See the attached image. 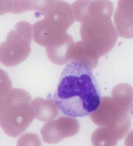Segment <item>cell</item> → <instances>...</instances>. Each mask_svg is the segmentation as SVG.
Instances as JSON below:
<instances>
[{"label": "cell", "mask_w": 133, "mask_h": 146, "mask_svg": "<svg viewBox=\"0 0 133 146\" xmlns=\"http://www.w3.org/2000/svg\"><path fill=\"white\" fill-rule=\"evenodd\" d=\"M53 98L61 113L72 117L91 114L102 100L91 68L75 61L67 64L63 70Z\"/></svg>", "instance_id": "cell-1"}, {"label": "cell", "mask_w": 133, "mask_h": 146, "mask_svg": "<svg viewBox=\"0 0 133 146\" xmlns=\"http://www.w3.org/2000/svg\"><path fill=\"white\" fill-rule=\"evenodd\" d=\"M114 6L109 0H94L80 26V37L103 56L114 47L118 35L111 18Z\"/></svg>", "instance_id": "cell-2"}, {"label": "cell", "mask_w": 133, "mask_h": 146, "mask_svg": "<svg viewBox=\"0 0 133 146\" xmlns=\"http://www.w3.org/2000/svg\"><path fill=\"white\" fill-rule=\"evenodd\" d=\"M29 93L22 89L1 93V127L11 137L22 134L35 118Z\"/></svg>", "instance_id": "cell-3"}, {"label": "cell", "mask_w": 133, "mask_h": 146, "mask_svg": "<svg viewBox=\"0 0 133 146\" xmlns=\"http://www.w3.org/2000/svg\"><path fill=\"white\" fill-rule=\"evenodd\" d=\"M32 26L20 21L8 34L5 42L1 44V62L8 67L22 63L31 53Z\"/></svg>", "instance_id": "cell-4"}, {"label": "cell", "mask_w": 133, "mask_h": 146, "mask_svg": "<svg viewBox=\"0 0 133 146\" xmlns=\"http://www.w3.org/2000/svg\"><path fill=\"white\" fill-rule=\"evenodd\" d=\"M133 111L124 107L113 98L104 97L96 111L90 114L92 122L100 127H107L125 136L130 127Z\"/></svg>", "instance_id": "cell-5"}, {"label": "cell", "mask_w": 133, "mask_h": 146, "mask_svg": "<svg viewBox=\"0 0 133 146\" xmlns=\"http://www.w3.org/2000/svg\"><path fill=\"white\" fill-rule=\"evenodd\" d=\"M80 129V123L70 116H61L46 123L41 130L44 142L57 143L64 139L76 135Z\"/></svg>", "instance_id": "cell-6"}, {"label": "cell", "mask_w": 133, "mask_h": 146, "mask_svg": "<svg viewBox=\"0 0 133 146\" xmlns=\"http://www.w3.org/2000/svg\"><path fill=\"white\" fill-rule=\"evenodd\" d=\"M68 34L54 26L46 19L33 26V38L39 45L48 47L60 42Z\"/></svg>", "instance_id": "cell-7"}, {"label": "cell", "mask_w": 133, "mask_h": 146, "mask_svg": "<svg viewBox=\"0 0 133 146\" xmlns=\"http://www.w3.org/2000/svg\"><path fill=\"white\" fill-rule=\"evenodd\" d=\"M114 19L118 35L125 38H133V0H119Z\"/></svg>", "instance_id": "cell-8"}, {"label": "cell", "mask_w": 133, "mask_h": 146, "mask_svg": "<svg viewBox=\"0 0 133 146\" xmlns=\"http://www.w3.org/2000/svg\"><path fill=\"white\" fill-rule=\"evenodd\" d=\"M73 15V9L70 4L62 0H57L44 18L54 26L67 32L74 23Z\"/></svg>", "instance_id": "cell-9"}, {"label": "cell", "mask_w": 133, "mask_h": 146, "mask_svg": "<svg viewBox=\"0 0 133 146\" xmlns=\"http://www.w3.org/2000/svg\"><path fill=\"white\" fill-rule=\"evenodd\" d=\"M100 57L94 48L84 41L75 42L69 53V60L78 62L94 69Z\"/></svg>", "instance_id": "cell-10"}, {"label": "cell", "mask_w": 133, "mask_h": 146, "mask_svg": "<svg viewBox=\"0 0 133 146\" xmlns=\"http://www.w3.org/2000/svg\"><path fill=\"white\" fill-rule=\"evenodd\" d=\"M74 44L73 38L68 34L60 42L46 47V53L50 61L57 65L67 63L70 60V51Z\"/></svg>", "instance_id": "cell-11"}, {"label": "cell", "mask_w": 133, "mask_h": 146, "mask_svg": "<svg viewBox=\"0 0 133 146\" xmlns=\"http://www.w3.org/2000/svg\"><path fill=\"white\" fill-rule=\"evenodd\" d=\"M35 118L42 122H50L59 114L56 101L52 100H43L36 98L32 100Z\"/></svg>", "instance_id": "cell-12"}, {"label": "cell", "mask_w": 133, "mask_h": 146, "mask_svg": "<svg viewBox=\"0 0 133 146\" xmlns=\"http://www.w3.org/2000/svg\"><path fill=\"white\" fill-rule=\"evenodd\" d=\"M28 11V0H1V15L20 14Z\"/></svg>", "instance_id": "cell-13"}, {"label": "cell", "mask_w": 133, "mask_h": 146, "mask_svg": "<svg viewBox=\"0 0 133 146\" xmlns=\"http://www.w3.org/2000/svg\"><path fill=\"white\" fill-rule=\"evenodd\" d=\"M55 0H28V11H35L45 15L52 7Z\"/></svg>", "instance_id": "cell-14"}]
</instances>
